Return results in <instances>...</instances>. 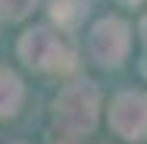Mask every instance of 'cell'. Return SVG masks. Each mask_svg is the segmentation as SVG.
I'll return each mask as SVG.
<instances>
[{"mask_svg": "<svg viewBox=\"0 0 147 144\" xmlns=\"http://www.w3.org/2000/svg\"><path fill=\"white\" fill-rule=\"evenodd\" d=\"M97 119V88L91 82H82L75 88H66L57 100V122L66 135H85L94 128Z\"/></svg>", "mask_w": 147, "mask_h": 144, "instance_id": "1", "label": "cell"}, {"mask_svg": "<svg viewBox=\"0 0 147 144\" xmlns=\"http://www.w3.org/2000/svg\"><path fill=\"white\" fill-rule=\"evenodd\" d=\"M19 53L28 66H38V69H53V72L72 69V47L47 28L28 31L19 44Z\"/></svg>", "mask_w": 147, "mask_h": 144, "instance_id": "2", "label": "cell"}, {"mask_svg": "<svg viewBox=\"0 0 147 144\" xmlns=\"http://www.w3.org/2000/svg\"><path fill=\"white\" fill-rule=\"evenodd\" d=\"M110 125L116 128L122 138H128V141L144 138V132H147V97L138 94V91L122 94L116 103H113Z\"/></svg>", "mask_w": 147, "mask_h": 144, "instance_id": "3", "label": "cell"}, {"mask_svg": "<svg viewBox=\"0 0 147 144\" xmlns=\"http://www.w3.org/2000/svg\"><path fill=\"white\" fill-rule=\"evenodd\" d=\"M128 47V28L119 19H103L97 22L91 31V53L97 57L100 66H116L119 59L125 57Z\"/></svg>", "mask_w": 147, "mask_h": 144, "instance_id": "4", "label": "cell"}, {"mask_svg": "<svg viewBox=\"0 0 147 144\" xmlns=\"http://www.w3.org/2000/svg\"><path fill=\"white\" fill-rule=\"evenodd\" d=\"M19 100H22V85H19V78H16L13 72L0 69V119L16 113Z\"/></svg>", "mask_w": 147, "mask_h": 144, "instance_id": "5", "label": "cell"}, {"mask_svg": "<svg viewBox=\"0 0 147 144\" xmlns=\"http://www.w3.org/2000/svg\"><path fill=\"white\" fill-rule=\"evenodd\" d=\"M78 9H82L78 0H53V9H50V13H53V19H59L63 25H72V22H78V16H82Z\"/></svg>", "mask_w": 147, "mask_h": 144, "instance_id": "6", "label": "cell"}, {"mask_svg": "<svg viewBox=\"0 0 147 144\" xmlns=\"http://www.w3.org/2000/svg\"><path fill=\"white\" fill-rule=\"evenodd\" d=\"M31 6H34V0H0V16H6V19H22Z\"/></svg>", "mask_w": 147, "mask_h": 144, "instance_id": "7", "label": "cell"}, {"mask_svg": "<svg viewBox=\"0 0 147 144\" xmlns=\"http://www.w3.org/2000/svg\"><path fill=\"white\" fill-rule=\"evenodd\" d=\"M141 31H144V41H147V19H144V25H141Z\"/></svg>", "mask_w": 147, "mask_h": 144, "instance_id": "8", "label": "cell"}, {"mask_svg": "<svg viewBox=\"0 0 147 144\" xmlns=\"http://www.w3.org/2000/svg\"><path fill=\"white\" fill-rule=\"evenodd\" d=\"M122 3H138V0H122Z\"/></svg>", "mask_w": 147, "mask_h": 144, "instance_id": "9", "label": "cell"}]
</instances>
